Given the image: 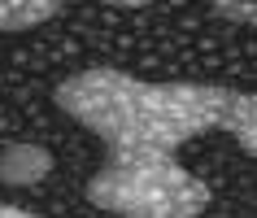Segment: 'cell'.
I'll use <instances>...</instances> for the list:
<instances>
[{
  "label": "cell",
  "instance_id": "277c9868",
  "mask_svg": "<svg viewBox=\"0 0 257 218\" xmlns=\"http://www.w3.org/2000/svg\"><path fill=\"white\" fill-rule=\"evenodd\" d=\"M70 5L74 0H0V31H31Z\"/></svg>",
  "mask_w": 257,
  "mask_h": 218
},
{
  "label": "cell",
  "instance_id": "3957f363",
  "mask_svg": "<svg viewBox=\"0 0 257 218\" xmlns=\"http://www.w3.org/2000/svg\"><path fill=\"white\" fill-rule=\"evenodd\" d=\"M222 131L235 136L248 157H257V92H231V105L222 114Z\"/></svg>",
  "mask_w": 257,
  "mask_h": 218
},
{
  "label": "cell",
  "instance_id": "5b68a950",
  "mask_svg": "<svg viewBox=\"0 0 257 218\" xmlns=\"http://www.w3.org/2000/svg\"><path fill=\"white\" fill-rule=\"evenodd\" d=\"M44 170H48V157H44L40 149H14L0 162V175L14 179V183H31V179L44 175Z\"/></svg>",
  "mask_w": 257,
  "mask_h": 218
},
{
  "label": "cell",
  "instance_id": "6da1fadb",
  "mask_svg": "<svg viewBox=\"0 0 257 218\" xmlns=\"http://www.w3.org/2000/svg\"><path fill=\"white\" fill-rule=\"evenodd\" d=\"M53 100L105 144V157H175L188 140L222 127L231 87L136 79L126 70L96 66L61 79Z\"/></svg>",
  "mask_w": 257,
  "mask_h": 218
},
{
  "label": "cell",
  "instance_id": "ba28073f",
  "mask_svg": "<svg viewBox=\"0 0 257 218\" xmlns=\"http://www.w3.org/2000/svg\"><path fill=\"white\" fill-rule=\"evenodd\" d=\"M79 5V0H74ZM96 5H118V9H140V5H153V0H96Z\"/></svg>",
  "mask_w": 257,
  "mask_h": 218
},
{
  "label": "cell",
  "instance_id": "8992f818",
  "mask_svg": "<svg viewBox=\"0 0 257 218\" xmlns=\"http://www.w3.org/2000/svg\"><path fill=\"white\" fill-rule=\"evenodd\" d=\"M209 14L227 18V22H240V27H257V0H214Z\"/></svg>",
  "mask_w": 257,
  "mask_h": 218
},
{
  "label": "cell",
  "instance_id": "7a4b0ae2",
  "mask_svg": "<svg viewBox=\"0 0 257 218\" xmlns=\"http://www.w3.org/2000/svg\"><path fill=\"white\" fill-rule=\"evenodd\" d=\"M96 209L122 218H201L209 209V188L179 157H105L87 183Z\"/></svg>",
  "mask_w": 257,
  "mask_h": 218
},
{
  "label": "cell",
  "instance_id": "52a82bcc",
  "mask_svg": "<svg viewBox=\"0 0 257 218\" xmlns=\"http://www.w3.org/2000/svg\"><path fill=\"white\" fill-rule=\"evenodd\" d=\"M0 218H40V214H31V209H18V205H0Z\"/></svg>",
  "mask_w": 257,
  "mask_h": 218
}]
</instances>
